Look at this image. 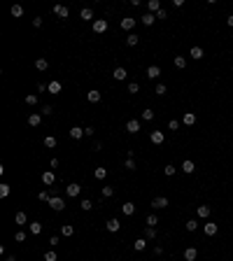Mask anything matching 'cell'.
Masks as SVG:
<instances>
[{"label": "cell", "mask_w": 233, "mask_h": 261, "mask_svg": "<svg viewBox=\"0 0 233 261\" xmlns=\"http://www.w3.org/2000/svg\"><path fill=\"white\" fill-rule=\"evenodd\" d=\"M114 79H119V82H121V79H126V70H124V68H116V70H114Z\"/></svg>", "instance_id": "5bb4252c"}, {"label": "cell", "mask_w": 233, "mask_h": 261, "mask_svg": "<svg viewBox=\"0 0 233 261\" xmlns=\"http://www.w3.org/2000/svg\"><path fill=\"white\" fill-rule=\"evenodd\" d=\"M49 205H51L54 210H63V208H65V205H63V198H51V200H49Z\"/></svg>", "instance_id": "277c9868"}, {"label": "cell", "mask_w": 233, "mask_h": 261, "mask_svg": "<svg viewBox=\"0 0 233 261\" xmlns=\"http://www.w3.org/2000/svg\"><path fill=\"white\" fill-rule=\"evenodd\" d=\"M152 117H154V112H152V110H144V112H142V119H144V121H149Z\"/></svg>", "instance_id": "d6a6232c"}, {"label": "cell", "mask_w": 233, "mask_h": 261, "mask_svg": "<svg viewBox=\"0 0 233 261\" xmlns=\"http://www.w3.org/2000/svg\"><path fill=\"white\" fill-rule=\"evenodd\" d=\"M184 259H187V261H194V259H196V250H194V247H189L187 252H184Z\"/></svg>", "instance_id": "4fadbf2b"}, {"label": "cell", "mask_w": 233, "mask_h": 261, "mask_svg": "<svg viewBox=\"0 0 233 261\" xmlns=\"http://www.w3.org/2000/svg\"><path fill=\"white\" fill-rule=\"evenodd\" d=\"M107 231H119V222L116 219H110L107 222Z\"/></svg>", "instance_id": "ac0fdd59"}, {"label": "cell", "mask_w": 233, "mask_h": 261, "mask_svg": "<svg viewBox=\"0 0 233 261\" xmlns=\"http://www.w3.org/2000/svg\"><path fill=\"white\" fill-rule=\"evenodd\" d=\"M126 42L131 44V47H135V44H138V35H128V40H126Z\"/></svg>", "instance_id": "4dcf8cb0"}, {"label": "cell", "mask_w": 233, "mask_h": 261, "mask_svg": "<svg viewBox=\"0 0 233 261\" xmlns=\"http://www.w3.org/2000/svg\"><path fill=\"white\" fill-rule=\"evenodd\" d=\"M56 14H58V17H68V14H70V12H68V7H61V5H58V7L54 9Z\"/></svg>", "instance_id": "ffe728a7"}, {"label": "cell", "mask_w": 233, "mask_h": 261, "mask_svg": "<svg viewBox=\"0 0 233 261\" xmlns=\"http://www.w3.org/2000/svg\"><path fill=\"white\" fill-rule=\"evenodd\" d=\"M45 261H56V254L54 252H47L45 254Z\"/></svg>", "instance_id": "b9f144b4"}, {"label": "cell", "mask_w": 233, "mask_h": 261, "mask_svg": "<svg viewBox=\"0 0 233 261\" xmlns=\"http://www.w3.org/2000/svg\"><path fill=\"white\" fill-rule=\"evenodd\" d=\"M35 65H37V70H45V68H47V61H45V58H40Z\"/></svg>", "instance_id": "60d3db41"}, {"label": "cell", "mask_w": 233, "mask_h": 261, "mask_svg": "<svg viewBox=\"0 0 233 261\" xmlns=\"http://www.w3.org/2000/svg\"><path fill=\"white\" fill-rule=\"evenodd\" d=\"M205 233H207V235H215V233H217V224H212V222H210V224H205Z\"/></svg>", "instance_id": "9a60e30c"}, {"label": "cell", "mask_w": 233, "mask_h": 261, "mask_svg": "<svg viewBox=\"0 0 233 261\" xmlns=\"http://www.w3.org/2000/svg\"><path fill=\"white\" fill-rule=\"evenodd\" d=\"M93 30H96V33L107 30V21H103V19H100V21H96V24H93Z\"/></svg>", "instance_id": "3957f363"}, {"label": "cell", "mask_w": 233, "mask_h": 261, "mask_svg": "<svg viewBox=\"0 0 233 261\" xmlns=\"http://www.w3.org/2000/svg\"><path fill=\"white\" fill-rule=\"evenodd\" d=\"M82 19H86V21L93 19V12H91V9H82Z\"/></svg>", "instance_id": "4316f807"}, {"label": "cell", "mask_w": 233, "mask_h": 261, "mask_svg": "<svg viewBox=\"0 0 233 261\" xmlns=\"http://www.w3.org/2000/svg\"><path fill=\"white\" fill-rule=\"evenodd\" d=\"M0 193H2V196H7V193H9V187H7V184H2V187H0Z\"/></svg>", "instance_id": "f6af8a7d"}, {"label": "cell", "mask_w": 233, "mask_h": 261, "mask_svg": "<svg viewBox=\"0 0 233 261\" xmlns=\"http://www.w3.org/2000/svg\"><path fill=\"white\" fill-rule=\"evenodd\" d=\"M166 205H168V198H161V196H159V198H154V200H152V208H156V210L166 208Z\"/></svg>", "instance_id": "6da1fadb"}, {"label": "cell", "mask_w": 233, "mask_h": 261, "mask_svg": "<svg viewBox=\"0 0 233 261\" xmlns=\"http://www.w3.org/2000/svg\"><path fill=\"white\" fill-rule=\"evenodd\" d=\"M126 128H128V133H138V130H140V121H128Z\"/></svg>", "instance_id": "8992f818"}, {"label": "cell", "mask_w": 233, "mask_h": 261, "mask_svg": "<svg viewBox=\"0 0 233 261\" xmlns=\"http://www.w3.org/2000/svg\"><path fill=\"white\" fill-rule=\"evenodd\" d=\"M138 89H140V86H138L135 82H133V84H128V91H131V93H138Z\"/></svg>", "instance_id": "7bdbcfd3"}, {"label": "cell", "mask_w": 233, "mask_h": 261, "mask_svg": "<svg viewBox=\"0 0 233 261\" xmlns=\"http://www.w3.org/2000/svg\"><path fill=\"white\" fill-rule=\"evenodd\" d=\"M191 56H194V58H203V49H200V47H194V49H191Z\"/></svg>", "instance_id": "44dd1931"}, {"label": "cell", "mask_w": 233, "mask_h": 261, "mask_svg": "<svg viewBox=\"0 0 233 261\" xmlns=\"http://www.w3.org/2000/svg\"><path fill=\"white\" fill-rule=\"evenodd\" d=\"M175 65H177V68H184V65H187V61H184L182 56H177V58H175Z\"/></svg>", "instance_id": "836d02e7"}, {"label": "cell", "mask_w": 233, "mask_h": 261, "mask_svg": "<svg viewBox=\"0 0 233 261\" xmlns=\"http://www.w3.org/2000/svg\"><path fill=\"white\" fill-rule=\"evenodd\" d=\"M26 103H28V105H35L37 98H35V96H26Z\"/></svg>", "instance_id": "ee69618b"}, {"label": "cell", "mask_w": 233, "mask_h": 261, "mask_svg": "<svg viewBox=\"0 0 233 261\" xmlns=\"http://www.w3.org/2000/svg\"><path fill=\"white\" fill-rule=\"evenodd\" d=\"M105 175H107V170H105V168H98V170H96V177H98V180H103Z\"/></svg>", "instance_id": "e575fe53"}, {"label": "cell", "mask_w": 233, "mask_h": 261, "mask_svg": "<svg viewBox=\"0 0 233 261\" xmlns=\"http://www.w3.org/2000/svg\"><path fill=\"white\" fill-rule=\"evenodd\" d=\"M152 142H156V145L163 142V133H161V130H154V133H152Z\"/></svg>", "instance_id": "7c38bea8"}, {"label": "cell", "mask_w": 233, "mask_h": 261, "mask_svg": "<svg viewBox=\"0 0 233 261\" xmlns=\"http://www.w3.org/2000/svg\"><path fill=\"white\" fill-rule=\"evenodd\" d=\"M89 100H91V103H98V100H100V93H98V91H89Z\"/></svg>", "instance_id": "cb8c5ba5"}, {"label": "cell", "mask_w": 233, "mask_h": 261, "mask_svg": "<svg viewBox=\"0 0 233 261\" xmlns=\"http://www.w3.org/2000/svg\"><path fill=\"white\" fill-rule=\"evenodd\" d=\"M51 112H54V110H51L49 105H45V107H42V114H51Z\"/></svg>", "instance_id": "c3c4849f"}, {"label": "cell", "mask_w": 233, "mask_h": 261, "mask_svg": "<svg viewBox=\"0 0 233 261\" xmlns=\"http://www.w3.org/2000/svg\"><path fill=\"white\" fill-rule=\"evenodd\" d=\"M156 93H159V96H163V93H166V86H163V84H159V86H156Z\"/></svg>", "instance_id": "7dc6e473"}, {"label": "cell", "mask_w": 233, "mask_h": 261, "mask_svg": "<svg viewBox=\"0 0 233 261\" xmlns=\"http://www.w3.org/2000/svg\"><path fill=\"white\" fill-rule=\"evenodd\" d=\"M149 9H154V12H159V0H149Z\"/></svg>", "instance_id": "8d00e7d4"}, {"label": "cell", "mask_w": 233, "mask_h": 261, "mask_svg": "<svg viewBox=\"0 0 233 261\" xmlns=\"http://www.w3.org/2000/svg\"><path fill=\"white\" fill-rule=\"evenodd\" d=\"M42 182L51 184V182H54V173H45V175H42Z\"/></svg>", "instance_id": "d4e9b609"}, {"label": "cell", "mask_w": 233, "mask_h": 261, "mask_svg": "<svg viewBox=\"0 0 233 261\" xmlns=\"http://www.w3.org/2000/svg\"><path fill=\"white\" fill-rule=\"evenodd\" d=\"M70 135L77 140V138H82V135H86V133H84V128H77V126H75V128H70Z\"/></svg>", "instance_id": "9c48e42d"}, {"label": "cell", "mask_w": 233, "mask_h": 261, "mask_svg": "<svg viewBox=\"0 0 233 261\" xmlns=\"http://www.w3.org/2000/svg\"><path fill=\"white\" fill-rule=\"evenodd\" d=\"M17 224H26V215L23 212H17Z\"/></svg>", "instance_id": "1f68e13d"}, {"label": "cell", "mask_w": 233, "mask_h": 261, "mask_svg": "<svg viewBox=\"0 0 233 261\" xmlns=\"http://www.w3.org/2000/svg\"><path fill=\"white\" fill-rule=\"evenodd\" d=\"M61 233H63V235H72V233H75V228H72V226H70V224H63V228H61Z\"/></svg>", "instance_id": "d6986e66"}, {"label": "cell", "mask_w": 233, "mask_h": 261, "mask_svg": "<svg viewBox=\"0 0 233 261\" xmlns=\"http://www.w3.org/2000/svg\"><path fill=\"white\" fill-rule=\"evenodd\" d=\"M187 228H189V231H196V228H198V222H194V219H191V222H187Z\"/></svg>", "instance_id": "d590c367"}, {"label": "cell", "mask_w": 233, "mask_h": 261, "mask_svg": "<svg viewBox=\"0 0 233 261\" xmlns=\"http://www.w3.org/2000/svg\"><path fill=\"white\" fill-rule=\"evenodd\" d=\"M168 17V14H166V9H159V12H156V19H166Z\"/></svg>", "instance_id": "bcb514c9"}, {"label": "cell", "mask_w": 233, "mask_h": 261, "mask_svg": "<svg viewBox=\"0 0 233 261\" xmlns=\"http://www.w3.org/2000/svg\"><path fill=\"white\" fill-rule=\"evenodd\" d=\"M228 26H233V17H228Z\"/></svg>", "instance_id": "f907efd6"}, {"label": "cell", "mask_w": 233, "mask_h": 261, "mask_svg": "<svg viewBox=\"0 0 233 261\" xmlns=\"http://www.w3.org/2000/svg\"><path fill=\"white\" fill-rule=\"evenodd\" d=\"M144 238H140V240H135V250H138V252H140V250H144Z\"/></svg>", "instance_id": "83f0119b"}, {"label": "cell", "mask_w": 233, "mask_h": 261, "mask_svg": "<svg viewBox=\"0 0 233 261\" xmlns=\"http://www.w3.org/2000/svg\"><path fill=\"white\" fill-rule=\"evenodd\" d=\"M133 24H135V21H133V19H128V17L121 19V28H124V30H131V28H133Z\"/></svg>", "instance_id": "ba28073f"}, {"label": "cell", "mask_w": 233, "mask_h": 261, "mask_svg": "<svg viewBox=\"0 0 233 261\" xmlns=\"http://www.w3.org/2000/svg\"><path fill=\"white\" fill-rule=\"evenodd\" d=\"M154 21H156V17H154V14H144V17H142V24H144V26H152Z\"/></svg>", "instance_id": "8fae6325"}, {"label": "cell", "mask_w": 233, "mask_h": 261, "mask_svg": "<svg viewBox=\"0 0 233 261\" xmlns=\"http://www.w3.org/2000/svg\"><path fill=\"white\" fill-rule=\"evenodd\" d=\"M166 175H175V168L172 165H166Z\"/></svg>", "instance_id": "681fc988"}, {"label": "cell", "mask_w": 233, "mask_h": 261, "mask_svg": "<svg viewBox=\"0 0 233 261\" xmlns=\"http://www.w3.org/2000/svg\"><path fill=\"white\" fill-rule=\"evenodd\" d=\"M12 14H14V17H21V14H23V9L19 7V5H14V7H12Z\"/></svg>", "instance_id": "f546056e"}, {"label": "cell", "mask_w": 233, "mask_h": 261, "mask_svg": "<svg viewBox=\"0 0 233 261\" xmlns=\"http://www.w3.org/2000/svg\"><path fill=\"white\" fill-rule=\"evenodd\" d=\"M156 224H159V219L154 217V215H149V217H147V226H149V228H154Z\"/></svg>", "instance_id": "484cf974"}, {"label": "cell", "mask_w": 233, "mask_h": 261, "mask_svg": "<svg viewBox=\"0 0 233 261\" xmlns=\"http://www.w3.org/2000/svg\"><path fill=\"white\" fill-rule=\"evenodd\" d=\"M182 170H184V173H194V163H191V161H184V163H182Z\"/></svg>", "instance_id": "603a6c76"}, {"label": "cell", "mask_w": 233, "mask_h": 261, "mask_svg": "<svg viewBox=\"0 0 233 261\" xmlns=\"http://www.w3.org/2000/svg\"><path fill=\"white\" fill-rule=\"evenodd\" d=\"M198 217H207V215H210V208H207V205H198Z\"/></svg>", "instance_id": "30bf717a"}, {"label": "cell", "mask_w": 233, "mask_h": 261, "mask_svg": "<svg viewBox=\"0 0 233 261\" xmlns=\"http://www.w3.org/2000/svg\"><path fill=\"white\" fill-rule=\"evenodd\" d=\"M194 121H196L194 114H184V124H194Z\"/></svg>", "instance_id": "74e56055"}, {"label": "cell", "mask_w": 233, "mask_h": 261, "mask_svg": "<svg viewBox=\"0 0 233 261\" xmlns=\"http://www.w3.org/2000/svg\"><path fill=\"white\" fill-rule=\"evenodd\" d=\"M28 228H30V233H33V235H37L40 231H42V226H40V224H35V222H33V224H28Z\"/></svg>", "instance_id": "e0dca14e"}, {"label": "cell", "mask_w": 233, "mask_h": 261, "mask_svg": "<svg viewBox=\"0 0 233 261\" xmlns=\"http://www.w3.org/2000/svg\"><path fill=\"white\" fill-rule=\"evenodd\" d=\"M28 124H30V126H37V124H40V114H30V117H28Z\"/></svg>", "instance_id": "7402d4cb"}, {"label": "cell", "mask_w": 233, "mask_h": 261, "mask_svg": "<svg viewBox=\"0 0 233 261\" xmlns=\"http://www.w3.org/2000/svg\"><path fill=\"white\" fill-rule=\"evenodd\" d=\"M45 145H47V147H56V138H51V135L45 138Z\"/></svg>", "instance_id": "f1b7e54d"}, {"label": "cell", "mask_w": 233, "mask_h": 261, "mask_svg": "<svg viewBox=\"0 0 233 261\" xmlns=\"http://www.w3.org/2000/svg\"><path fill=\"white\" fill-rule=\"evenodd\" d=\"M79 191H82V187H79V184H70V187L65 189V193H68L70 198H72V196H77V193H79Z\"/></svg>", "instance_id": "7a4b0ae2"}, {"label": "cell", "mask_w": 233, "mask_h": 261, "mask_svg": "<svg viewBox=\"0 0 233 261\" xmlns=\"http://www.w3.org/2000/svg\"><path fill=\"white\" fill-rule=\"evenodd\" d=\"M47 89H49V93H58V91H61V84H58V82H51Z\"/></svg>", "instance_id": "2e32d148"}, {"label": "cell", "mask_w": 233, "mask_h": 261, "mask_svg": "<svg viewBox=\"0 0 233 261\" xmlns=\"http://www.w3.org/2000/svg\"><path fill=\"white\" fill-rule=\"evenodd\" d=\"M159 72H161V70H159V65H149V70H147V77H159Z\"/></svg>", "instance_id": "52a82bcc"}, {"label": "cell", "mask_w": 233, "mask_h": 261, "mask_svg": "<svg viewBox=\"0 0 233 261\" xmlns=\"http://www.w3.org/2000/svg\"><path fill=\"white\" fill-rule=\"evenodd\" d=\"M121 212H124V215H133L135 205H133V203H124V205H121Z\"/></svg>", "instance_id": "5b68a950"}, {"label": "cell", "mask_w": 233, "mask_h": 261, "mask_svg": "<svg viewBox=\"0 0 233 261\" xmlns=\"http://www.w3.org/2000/svg\"><path fill=\"white\" fill-rule=\"evenodd\" d=\"M91 208H93L91 200H82V210H91Z\"/></svg>", "instance_id": "f35d334b"}, {"label": "cell", "mask_w": 233, "mask_h": 261, "mask_svg": "<svg viewBox=\"0 0 233 261\" xmlns=\"http://www.w3.org/2000/svg\"><path fill=\"white\" fill-rule=\"evenodd\" d=\"M112 193H114V191H112V187H103V196H105V198L112 196Z\"/></svg>", "instance_id": "ab89813d"}]
</instances>
